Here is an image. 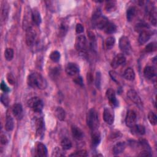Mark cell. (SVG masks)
Wrapping results in <instances>:
<instances>
[{"label":"cell","instance_id":"1","mask_svg":"<svg viewBox=\"0 0 157 157\" xmlns=\"http://www.w3.org/2000/svg\"><path fill=\"white\" fill-rule=\"evenodd\" d=\"M28 85L33 88H37L38 89H46L47 86L46 80L42 75L38 73H34L29 75L27 79Z\"/></svg>","mask_w":157,"mask_h":157},{"label":"cell","instance_id":"2","mask_svg":"<svg viewBox=\"0 0 157 157\" xmlns=\"http://www.w3.org/2000/svg\"><path fill=\"white\" fill-rule=\"evenodd\" d=\"M109 20L104 16L102 15L101 11L100 8L96 9L92 16L93 24L98 29L104 30L107 24L109 23Z\"/></svg>","mask_w":157,"mask_h":157},{"label":"cell","instance_id":"3","mask_svg":"<svg viewBox=\"0 0 157 157\" xmlns=\"http://www.w3.org/2000/svg\"><path fill=\"white\" fill-rule=\"evenodd\" d=\"M87 123L92 131L96 130L100 125L99 117L97 111L95 109H91L90 110L87 116Z\"/></svg>","mask_w":157,"mask_h":157},{"label":"cell","instance_id":"4","mask_svg":"<svg viewBox=\"0 0 157 157\" xmlns=\"http://www.w3.org/2000/svg\"><path fill=\"white\" fill-rule=\"evenodd\" d=\"M28 105L31 110L35 113H41L44 104L43 101L38 97H33L28 101Z\"/></svg>","mask_w":157,"mask_h":157},{"label":"cell","instance_id":"5","mask_svg":"<svg viewBox=\"0 0 157 157\" xmlns=\"http://www.w3.org/2000/svg\"><path fill=\"white\" fill-rule=\"evenodd\" d=\"M75 46L76 50L80 53L85 54L87 49V39L85 36L80 35L77 37L76 40Z\"/></svg>","mask_w":157,"mask_h":157},{"label":"cell","instance_id":"6","mask_svg":"<svg viewBox=\"0 0 157 157\" xmlns=\"http://www.w3.org/2000/svg\"><path fill=\"white\" fill-rule=\"evenodd\" d=\"M119 47L123 53L129 55L131 52L130 42L126 36H122L119 40Z\"/></svg>","mask_w":157,"mask_h":157},{"label":"cell","instance_id":"7","mask_svg":"<svg viewBox=\"0 0 157 157\" xmlns=\"http://www.w3.org/2000/svg\"><path fill=\"white\" fill-rule=\"evenodd\" d=\"M127 96L132 102L136 104L138 106H139V107H142V100L135 90H129L127 92Z\"/></svg>","mask_w":157,"mask_h":157},{"label":"cell","instance_id":"8","mask_svg":"<svg viewBox=\"0 0 157 157\" xmlns=\"http://www.w3.org/2000/svg\"><path fill=\"white\" fill-rule=\"evenodd\" d=\"M137 121V116L135 113V112L133 110H128L126 119H125V122L127 126L131 128L134 125H135Z\"/></svg>","mask_w":157,"mask_h":157},{"label":"cell","instance_id":"9","mask_svg":"<svg viewBox=\"0 0 157 157\" xmlns=\"http://www.w3.org/2000/svg\"><path fill=\"white\" fill-rule=\"evenodd\" d=\"M36 39V33L32 27H28L26 29V42L28 46H32Z\"/></svg>","mask_w":157,"mask_h":157},{"label":"cell","instance_id":"10","mask_svg":"<svg viewBox=\"0 0 157 157\" xmlns=\"http://www.w3.org/2000/svg\"><path fill=\"white\" fill-rule=\"evenodd\" d=\"M103 119L109 125H112L114 122V114L113 110L106 107L104 110L103 113Z\"/></svg>","mask_w":157,"mask_h":157},{"label":"cell","instance_id":"11","mask_svg":"<svg viewBox=\"0 0 157 157\" xmlns=\"http://www.w3.org/2000/svg\"><path fill=\"white\" fill-rule=\"evenodd\" d=\"M106 97L112 107H116L118 106V101L116 98L115 92L113 89L109 88L107 90L106 92Z\"/></svg>","mask_w":157,"mask_h":157},{"label":"cell","instance_id":"12","mask_svg":"<svg viewBox=\"0 0 157 157\" xmlns=\"http://www.w3.org/2000/svg\"><path fill=\"white\" fill-rule=\"evenodd\" d=\"M126 62V58L123 54L117 55L111 63V66L116 69L120 66Z\"/></svg>","mask_w":157,"mask_h":157},{"label":"cell","instance_id":"13","mask_svg":"<svg viewBox=\"0 0 157 157\" xmlns=\"http://www.w3.org/2000/svg\"><path fill=\"white\" fill-rule=\"evenodd\" d=\"M66 72L70 76H75L79 73V67L76 63H69L66 65Z\"/></svg>","mask_w":157,"mask_h":157},{"label":"cell","instance_id":"14","mask_svg":"<svg viewBox=\"0 0 157 157\" xmlns=\"http://www.w3.org/2000/svg\"><path fill=\"white\" fill-rule=\"evenodd\" d=\"M12 113L18 120H20L23 117V107L20 103L15 104L13 106Z\"/></svg>","mask_w":157,"mask_h":157},{"label":"cell","instance_id":"15","mask_svg":"<svg viewBox=\"0 0 157 157\" xmlns=\"http://www.w3.org/2000/svg\"><path fill=\"white\" fill-rule=\"evenodd\" d=\"M131 132L134 135L142 136L146 132V129L143 125L136 124L131 128Z\"/></svg>","mask_w":157,"mask_h":157},{"label":"cell","instance_id":"16","mask_svg":"<svg viewBox=\"0 0 157 157\" xmlns=\"http://www.w3.org/2000/svg\"><path fill=\"white\" fill-rule=\"evenodd\" d=\"M144 75L147 79H152L156 76L155 70L151 66H147L144 70Z\"/></svg>","mask_w":157,"mask_h":157},{"label":"cell","instance_id":"17","mask_svg":"<svg viewBox=\"0 0 157 157\" xmlns=\"http://www.w3.org/2000/svg\"><path fill=\"white\" fill-rule=\"evenodd\" d=\"M151 35H152L151 33L149 31H147V30L141 32L139 34V38H138V41H139V44L141 45L146 44L150 39Z\"/></svg>","mask_w":157,"mask_h":157},{"label":"cell","instance_id":"18","mask_svg":"<svg viewBox=\"0 0 157 157\" xmlns=\"http://www.w3.org/2000/svg\"><path fill=\"white\" fill-rule=\"evenodd\" d=\"M71 131L73 137L77 139V140H81L83 138V131L77 126L73 125L71 127Z\"/></svg>","mask_w":157,"mask_h":157},{"label":"cell","instance_id":"19","mask_svg":"<svg viewBox=\"0 0 157 157\" xmlns=\"http://www.w3.org/2000/svg\"><path fill=\"white\" fill-rule=\"evenodd\" d=\"M44 122L42 118L38 119L36 121V132L39 136H42L44 131Z\"/></svg>","mask_w":157,"mask_h":157},{"label":"cell","instance_id":"20","mask_svg":"<svg viewBox=\"0 0 157 157\" xmlns=\"http://www.w3.org/2000/svg\"><path fill=\"white\" fill-rule=\"evenodd\" d=\"M31 18L33 21V23L36 25H39L41 23V17L39 12L36 9H34L31 12Z\"/></svg>","mask_w":157,"mask_h":157},{"label":"cell","instance_id":"21","mask_svg":"<svg viewBox=\"0 0 157 157\" xmlns=\"http://www.w3.org/2000/svg\"><path fill=\"white\" fill-rule=\"evenodd\" d=\"M92 141L93 146L96 147L99 145L101 141V134L99 131L96 130H93L92 134Z\"/></svg>","mask_w":157,"mask_h":157},{"label":"cell","instance_id":"22","mask_svg":"<svg viewBox=\"0 0 157 157\" xmlns=\"http://www.w3.org/2000/svg\"><path fill=\"white\" fill-rule=\"evenodd\" d=\"M124 78L129 81H132L135 79V73H134L133 69L131 68H128L123 73Z\"/></svg>","mask_w":157,"mask_h":157},{"label":"cell","instance_id":"23","mask_svg":"<svg viewBox=\"0 0 157 157\" xmlns=\"http://www.w3.org/2000/svg\"><path fill=\"white\" fill-rule=\"evenodd\" d=\"M136 15V9L135 7L131 6L126 11V18L128 21H131Z\"/></svg>","mask_w":157,"mask_h":157},{"label":"cell","instance_id":"24","mask_svg":"<svg viewBox=\"0 0 157 157\" xmlns=\"http://www.w3.org/2000/svg\"><path fill=\"white\" fill-rule=\"evenodd\" d=\"M37 153L38 156L44 157L47 155V150L44 144L42 143H39L37 147Z\"/></svg>","mask_w":157,"mask_h":157},{"label":"cell","instance_id":"25","mask_svg":"<svg viewBox=\"0 0 157 157\" xmlns=\"http://www.w3.org/2000/svg\"><path fill=\"white\" fill-rule=\"evenodd\" d=\"M55 115L56 117L60 121H63L66 117L64 110L61 107H57L55 110Z\"/></svg>","mask_w":157,"mask_h":157},{"label":"cell","instance_id":"26","mask_svg":"<svg viewBox=\"0 0 157 157\" xmlns=\"http://www.w3.org/2000/svg\"><path fill=\"white\" fill-rule=\"evenodd\" d=\"M125 149V143L120 142L116 144L113 148V152L115 155H119L122 153Z\"/></svg>","mask_w":157,"mask_h":157},{"label":"cell","instance_id":"27","mask_svg":"<svg viewBox=\"0 0 157 157\" xmlns=\"http://www.w3.org/2000/svg\"><path fill=\"white\" fill-rule=\"evenodd\" d=\"M103 30L107 34H113L117 31V27L114 23L109 21V23L107 24Z\"/></svg>","mask_w":157,"mask_h":157},{"label":"cell","instance_id":"28","mask_svg":"<svg viewBox=\"0 0 157 157\" xmlns=\"http://www.w3.org/2000/svg\"><path fill=\"white\" fill-rule=\"evenodd\" d=\"M14 120L12 117L8 115L6 117V125H5V128L6 131H11L14 129Z\"/></svg>","mask_w":157,"mask_h":157},{"label":"cell","instance_id":"29","mask_svg":"<svg viewBox=\"0 0 157 157\" xmlns=\"http://www.w3.org/2000/svg\"><path fill=\"white\" fill-rule=\"evenodd\" d=\"M117 2L116 1H109L106 2L105 9L107 12H111L116 9Z\"/></svg>","mask_w":157,"mask_h":157},{"label":"cell","instance_id":"30","mask_svg":"<svg viewBox=\"0 0 157 157\" xmlns=\"http://www.w3.org/2000/svg\"><path fill=\"white\" fill-rule=\"evenodd\" d=\"M61 146L63 149L65 150H68L71 149V148L72 147V142L69 139L65 138L62 139L61 142Z\"/></svg>","mask_w":157,"mask_h":157},{"label":"cell","instance_id":"31","mask_svg":"<svg viewBox=\"0 0 157 157\" xmlns=\"http://www.w3.org/2000/svg\"><path fill=\"white\" fill-rule=\"evenodd\" d=\"M68 24H67L65 21L62 22V23L60 25V28H59V35H60V36L62 37V36H65L67 31H68Z\"/></svg>","mask_w":157,"mask_h":157},{"label":"cell","instance_id":"32","mask_svg":"<svg viewBox=\"0 0 157 157\" xmlns=\"http://www.w3.org/2000/svg\"><path fill=\"white\" fill-rule=\"evenodd\" d=\"M116 42V39L114 37L110 36L108 37L106 41V46L107 49H111L114 46Z\"/></svg>","mask_w":157,"mask_h":157},{"label":"cell","instance_id":"33","mask_svg":"<svg viewBox=\"0 0 157 157\" xmlns=\"http://www.w3.org/2000/svg\"><path fill=\"white\" fill-rule=\"evenodd\" d=\"M14 51L11 48H8L5 52V57L7 61H11L14 57Z\"/></svg>","mask_w":157,"mask_h":157},{"label":"cell","instance_id":"34","mask_svg":"<svg viewBox=\"0 0 157 157\" xmlns=\"http://www.w3.org/2000/svg\"><path fill=\"white\" fill-rule=\"evenodd\" d=\"M109 74L111 77V78L113 79L115 82H116L117 83H120L122 82V78L119 74H118L116 72L114 71H110L109 72Z\"/></svg>","mask_w":157,"mask_h":157},{"label":"cell","instance_id":"35","mask_svg":"<svg viewBox=\"0 0 157 157\" xmlns=\"http://www.w3.org/2000/svg\"><path fill=\"white\" fill-rule=\"evenodd\" d=\"M148 119L151 125H156L157 123V117L156 114L153 113L152 111H150L148 114Z\"/></svg>","mask_w":157,"mask_h":157},{"label":"cell","instance_id":"36","mask_svg":"<svg viewBox=\"0 0 157 157\" xmlns=\"http://www.w3.org/2000/svg\"><path fill=\"white\" fill-rule=\"evenodd\" d=\"M88 36L90 41V46L92 49H95V46L96 44V40H95V36L94 33L92 31H88Z\"/></svg>","mask_w":157,"mask_h":157},{"label":"cell","instance_id":"37","mask_svg":"<svg viewBox=\"0 0 157 157\" xmlns=\"http://www.w3.org/2000/svg\"><path fill=\"white\" fill-rule=\"evenodd\" d=\"M50 58H51V60L52 61H54L55 63L58 62L60 60V52H58V51H54V52H52L51 54Z\"/></svg>","mask_w":157,"mask_h":157},{"label":"cell","instance_id":"38","mask_svg":"<svg viewBox=\"0 0 157 157\" xmlns=\"http://www.w3.org/2000/svg\"><path fill=\"white\" fill-rule=\"evenodd\" d=\"M156 49V44L155 42L149 43L147 46L146 47L145 51L146 52H152L155 51Z\"/></svg>","mask_w":157,"mask_h":157},{"label":"cell","instance_id":"39","mask_svg":"<svg viewBox=\"0 0 157 157\" xmlns=\"http://www.w3.org/2000/svg\"><path fill=\"white\" fill-rule=\"evenodd\" d=\"M139 144L141 146V147L144 149V150H147V151L150 152V150H151L150 147L148 142L146 139H141L139 141Z\"/></svg>","mask_w":157,"mask_h":157},{"label":"cell","instance_id":"40","mask_svg":"<svg viewBox=\"0 0 157 157\" xmlns=\"http://www.w3.org/2000/svg\"><path fill=\"white\" fill-rule=\"evenodd\" d=\"M148 27H147V25L144 24V23H140V24H138L136 25V27H135V30L138 32H142L143 31H145L146 30H145L146 28H147Z\"/></svg>","mask_w":157,"mask_h":157},{"label":"cell","instance_id":"41","mask_svg":"<svg viewBox=\"0 0 157 157\" xmlns=\"http://www.w3.org/2000/svg\"><path fill=\"white\" fill-rule=\"evenodd\" d=\"M70 156H87L88 154L86 150H79L77 152H76L75 153H73L71 154Z\"/></svg>","mask_w":157,"mask_h":157},{"label":"cell","instance_id":"42","mask_svg":"<svg viewBox=\"0 0 157 157\" xmlns=\"http://www.w3.org/2000/svg\"><path fill=\"white\" fill-rule=\"evenodd\" d=\"M1 102L5 106H8L9 103V99L8 96L5 93L1 96Z\"/></svg>","mask_w":157,"mask_h":157},{"label":"cell","instance_id":"43","mask_svg":"<svg viewBox=\"0 0 157 157\" xmlns=\"http://www.w3.org/2000/svg\"><path fill=\"white\" fill-rule=\"evenodd\" d=\"M101 82V73L100 72H98V73H96V74L95 85H96V87L98 89H100Z\"/></svg>","mask_w":157,"mask_h":157},{"label":"cell","instance_id":"44","mask_svg":"<svg viewBox=\"0 0 157 157\" xmlns=\"http://www.w3.org/2000/svg\"><path fill=\"white\" fill-rule=\"evenodd\" d=\"M64 155V154L63 150L57 147L54 149V150L52 153V156H63Z\"/></svg>","mask_w":157,"mask_h":157},{"label":"cell","instance_id":"45","mask_svg":"<svg viewBox=\"0 0 157 157\" xmlns=\"http://www.w3.org/2000/svg\"><path fill=\"white\" fill-rule=\"evenodd\" d=\"M8 7L7 5H4L3 7H2V17L3 20H5L6 19L7 17H8Z\"/></svg>","mask_w":157,"mask_h":157},{"label":"cell","instance_id":"46","mask_svg":"<svg viewBox=\"0 0 157 157\" xmlns=\"http://www.w3.org/2000/svg\"><path fill=\"white\" fill-rule=\"evenodd\" d=\"M73 81L74 83H76L77 85H79L81 87L83 86V79L80 76H77L76 77H75L73 79Z\"/></svg>","mask_w":157,"mask_h":157},{"label":"cell","instance_id":"47","mask_svg":"<svg viewBox=\"0 0 157 157\" xmlns=\"http://www.w3.org/2000/svg\"><path fill=\"white\" fill-rule=\"evenodd\" d=\"M1 88L2 90V91H3L5 93H8L10 91V89L3 80L1 83Z\"/></svg>","mask_w":157,"mask_h":157},{"label":"cell","instance_id":"48","mask_svg":"<svg viewBox=\"0 0 157 157\" xmlns=\"http://www.w3.org/2000/svg\"><path fill=\"white\" fill-rule=\"evenodd\" d=\"M7 79L10 84L14 85L15 83V78L11 73H8V74L7 75Z\"/></svg>","mask_w":157,"mask_h":157},{"label":"cell","instance_id":"49","mask_svg":"<svg viewBox=\"0 0 157 157\" xmlns=\"http://www.w3.org/2000/svg\"><path fill=\"white\" fill-rule=\"evenodd\" d=\"M83 30H84V28L82 24H77L76 27V31L77 33L80 34L83 32Z\"/></svg>","mask_w":157,"mask_h":157},{"label":"cell","instance_id":"50","mask_svg":"<svg viewBox=\"0 0 157 157\" xmlns=\"http://www.w3.org/2000/svg\"><path fill=\"white\" fill-rule=\"evenodd\" d=\"M59 74H60V70H58V68H54V69L51 71V76H52V77H54V78L55 77H57V76H58Z\"/></svg>","mask_w":157,"mask_h":157},{"label":"cell","instance_id":"51","mask_svg":"<svg viewBox=\"0 0 157 157\" xmlns=\"http://www.w3.org/2000/svg\"><path fill=\"white\" fill-rule=\"evenodd\" d=\"M8 142V138L5 136V134H2L1 135V143L3 145H6Z\"/></svg>","mask_w":157,"mask_h":157},{"label":"cell","instance_id":"52","mask_svg":"<svg viewBox=\"0 0 157 157\" xmlns=\"http://www.w3.org/2000/svg\"><path fill=\"white\" fill-rule=\"evenodd\" d=\"M138 155L141 156H151L152 154L150 153V152H149L147 150H144V151L140 152V153Z\"/></svg>","mask_w":157,"mask_h":157},{"label":"cell","instance_id":"53","mask_svg":"<svg viewBox=\"0 0 157 157\" xmlns=\"http://www.w3.org/2000/svg\"><path fill=\"white\" fill-rule=\"evenodd\" d=\"M119 134H120V133L119 132H116L112 133L110 136V139H116L119 137Z\"/></svg>","mask_w":157,"mask_h":157}]
</instances>
